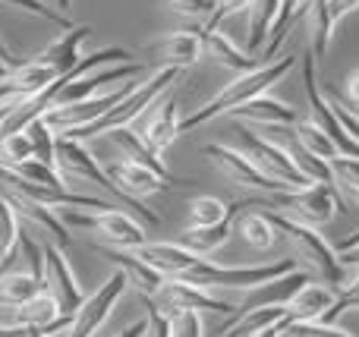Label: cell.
<instances>
[{"label":"cell","instance_id":"34","mask_svg":"<svg viewBox=\"0 0 359 337\" xmlns=\"http://www.w3.org/2000/svg\"><path fill=\"white\" fill-rule=\"evenodd\" d=\"M233 214V208L224 205L215 195H198L189 202V227H215L221 221H227Z\"/></svg>","mask_w":359,"mask_h":337},{"label":"cell","instance_id":"15","mask_svg":"<svg viewBox=\"0 0 359 337\" xmlns=\"http://www.w3.org/2000/svg\"><path fill=\"white\" fill-rule=\"evenodd\" d=\"M145 54L155 57L161 67H177V69H186L192 63L202 60L205 54V44L198 38V32H174V35L161 38V41L149 44Z\"/></svg>","mask_w":359,"mask_h":337},{"label":"cell","instance_id":"9","mask_svg":"<svg viewBox=\"0 0 359 337\" xmlns=\"http://www.w3.org/2000/svg\"><path fill=\"white\" fill-rule=\"evenodd\" d=\"M240 139H243V145H246L249 161H252L265 177L284 183V186H290V189H299L309 183L303 174H299V167L293 164V158L287 149H278V145L265 142V139H259L252 130H246V126L240 130Z\"/></svg>","mask_w":359,"mask_h":337},{"label":"cell","instance_id":"4","mask_svg":"<svg viewBox=\"0 0 359 337\" xmlns=\"http://www.w3.org/2000/svg\"><path fill=\"white\" fill-rule=\"evenodd\" d=\"M262 214L274 224V231H280L287 240H290L293 249H297V256L303 259V262L309 265V268L316 271L325 284H328V287L344 284L341 259H337V252L325 243L322 233H316V227L303 224V221H297V218H287V214H280V212H262Z\"/></svg>","mask_w":359,"mask_h":337},{"label":"cell","instance_id":"50","mask_svg":"<svg viewBox=\"0 0 359 337\" xmlns=\"http://www.w3.org/2000/svg\"><path fill=\"white\" fill-rule=\"evenodd\" d=\"M347 92H350V101H353V104H359V69L347 79Z\"/></svg>","mask_w":359,"mask_h":337},{"label":"cell","instance_id":"10","mask_svg":"<svg viewBox=\"0 0 359 337\" xmlns=\"http://www.w3.org/2000/svg\"><path fill=\"white\" fill-rule=\"evenodd\" d=\"M123 294H126V275L123 271H114V275L82 303L79 312L73 315V322H69V337H95L98 334V328L107 322L111 309L117 306V300Z\"/></svg>","mask_w":359,"mask_h":337},{"label":"cell","instance_id":"61","mask_svg":"<svg viewBox=\"0 0 359 337\" xmlns=\"http://www.w3.org/2000/svg\"><path fill=\"white\" fill-rule=\"evenodd\" d=\"M353 287H359V277H356V281H353Z\"/></svg>","mask_w":359,"mask_h":337},{"label":"cell","instance_id":"44","mask_svg":"<svg viewBox=\"0 0 359 337\" xmlns=\"http://www.w3.org/2000/svg\"><path fill=\"white\" fill-rule=\"evenodd\" d=\"M142 303H145V309H149L145 337H170V319H168V312H164L161 306H155L149 296H142Z\"/></svg>","mask_w":359,"mask_h":337},{"label":"cell","instance_id":"28","mask_svg":"<svg viewBox=\"0 0 359 337\" xmlns=\"http://www.w3.org/2000/svg\"><path fill=\"white\" fill-rule=\"evenodd\" d=\"M299 13H306V0H278V16H274L271 29H268V48H265V57H262L265 63H271V57L278 54L280 44L287 41L290 25L297 22Z\"/></svg>","mask_w":359,"mask_h":337},{"label":"cell","instance_id":"51","mask_svg":"<svg viewBox=\"0 0 359 337\" xmlns=\"http://www.w3.org/2000/svg\"><path fill=\"white\" fill-rule=\"evenodd\" d=\"M114 337H145V322H136V325H130L126 331H120Z\"/></svg>","mask_w":359,"mask_h":337},{"label":"cell","instance_id":"7","mask_svg":"<svg viewBox=\"0 0 359 337\" xmlns=\"http://www.w3.org/2000/svg\"><path fill=\"white\" fill-rule=\"evenodd\" d=\"M60 221L67 227H79V231H92L98 233L101 240L114 243L117 249H136V246L145 243V231L139 221H133L130 214L117 212V208H104V212H67L60 214Z\"/></svg>","mask_w":359,"mask_h":337},{"label":"cell","instance_id":"29","mask_svg":"<svg viewBox=\"0 0 359 337\" xmlns=\"http://www.w3.org/2000/svg\"><path fill=\"white\" fill-rule=\"evenodd\" d=\"M306 13H309V22H312V54L325 57L331 44V35H334V19H331V6L328 0H306Z\"/></svg>","mask_w":359,"mask_h":337},{"label":"cell","instance_id":"24","mask_svg":"<svg viewBox=\"0 0 359 337\" xmlns=\"http://www.w3.org/2000/svg\"><path fill=\"white\" fill-rule=\"evenodd\" d=\"M198 38H202L205 50H211V54H215L227 69H236V73H252V69H259L255 54L240 50L227 35H221L217 29H198Z\"/></svg>","mask_w":359,"mask_h":337},{"label":"cell","instance_id":"59","mask_svg":"<svg viewBox=\"0 0 359 337\" xmlns=\"http://www.w3.org/2000/svg\"><path fill=\"white\" fill-rule=\"evenodd\" d=\"M10 259H13V256H6V259H4V262H0V277H4V275H6V265H10Z\"/></svg>","mask_w":359,"mask_h":337},{"label":"cell","instance_id":"31","mask_svg":"<svg viewBox=\"0 0 359 337\" xmlns=\"http://www.w3.org/2000/svg\"><path fill=\"white\" fill-rule=\"evenodd\" d=\"M38 290H44V284L35 281L29 271H25V275H10V271H6V275L0 277V306L16 309L19 303H25L29 296H35Z\"/></svg>","mask_w":359,"mask_h":337},{"label":"cell","instance_id":"49","mask_svg":"<svg viewBox=\"0 0 359 337\" xmlns=\"http://www.w3.org/2000/svg\"><path fill=\"white\" fill-rule=\"evenodd\" d=\"M337 259H341L344 268H347V265H359V243H356V246H350V249H344Z\"/></svg>","mask_w":359,"mask_h":337},{"label":"cell","instance_id":"47","mask_svg":"<svg viewBox=\"0 0 359 337\" xmlns=\"http://www.w3.org/2000/svg\"><path fill=\"white\" fill-rule=\"evenodd\" d=\"M246 6H249V0H217V6H215V13L208 16L205 29H217V25H221L227 16H233V13L246 10Z\"/></svg>","mask_w":359,"mask_h":337},{"label":"cell","instance_id":"32","mask_svg":"<svg viewBox=\"0 0 359 337\" xmlns=\"http://www.w3.org/2000/svg\"><path fill=\"white\" fill-rule=\"evenodd\" d=\"M290 158H293V164L299 167V174L306 177L309 183H334V170H331V161H325V158H318V155H312V151H306L303 145L293 139L290 142Z\"/></svg>","mask_w":359,"mask_h":337},{"label":"cell","instance_id":"30","mask_svg":"<svg viewBox=\"0 0 359 337\" xmlns=\"http://www.w3.org/2000/svg\"><path fill=\"white\" fill-rule=\"evenodd\" d=\"M249 54L265 44V35L278 16V0H249Z\"/></svg>","mask_w":359,"mask_h":337},{"label":"cell","instance_id":"18","mask_svg":"<svg viewBox=\"0 0 359 337\" xmlns=\"http://www.w3.org/2000/svg\"><path fill=\"white\" fill-rule=\"evenodd\" d=\"M107 174L117 180V186L123 189V193L136 195V199H142V195H155V193H161V189L174 186V183H168L164 177H158L155 170L139 167V164H133V161H114L111 167H107Z\"/></svg>","mask_w":359,"mask_h":337},{"label":"cell","instance_id":"48","mask_svg":"<svg viewBox=\"0 0 359 337\" xmlns=\"http://www.w3.org/2000/svg\"><path fill=\"white\" fill-rule=\"evenodd\" d=\"M328 6H331V19H334V25H337L344 16H347V13L356 10L359 0H328Z\"/></svg>","mask_w":359,"mask_h":337},{"label":"cell","instance_id":"62","mask_svg":"<svg viewBox=\"0 0 359 337\" xmlns=\"http://www.w3.org/2000/svg\"><path fill=\"white\" fill-rule=\"evenodd\" d=\"M249 337H252V334H249Z\"/></svg>","mask_w":359,"mask_h":337},{"label":"cell","instance_id":"35","mask_svg":"<svg viewBox=\"0 0 359 337\" xmlns=\"http://www.w3.org/2000/svg\"><path fill=\"white\" fill-rule=\"evenodd\" d=\"M25 136L32 139V151H35L38 161L48 164V167H57V155H54V132H50L48 120H44V117L32 120V123L25 126Z\"/></svg>","mask_w":359,"mask_h":337},{"label":"cell","instance_id":"55","mask_svg":"<svg viewBox=\"0 0 359 337\" xmlns=\"http://www.w3.org/2000/svg\"><path fill=\"white\" fill-rule=\"evenodd\" d=\"M13 101H16V98H10V101H4V104H0V130H4V120H6V114H10Z\"/></svg>","mask_w":359,"mask_h":337},{"label":"cell","instance_id":"46","mask_svg":"<svg viewBox=\"0 0 359 337\" xmlns=\"http://www.w3.org/2000/svg\"><path fill=\"white\" fill-rule=\"evenodd\" d=\"M168 4L180 16H211L217 0H168Z\"/></svg>","mask_w":359,"mask_h":337},{"label":"cell","instance_id":"54","mask_svg":"<svg viewBox=\"0 0 359 337\" xmlns=\"http://www.w3.org/2000/svg\"><path fill=\"white\" fill-rule=\"evenodd\" d=\"M252 337H284V334H280L278 325H271V328H265V331H255Z\"/></svg>","mask_w":359,"mask_h":337},{"label":"cell","instance_id":"25","mask_svg":"<svg viewBox=\"0 0 359 337\" xmlns=\"http://www.w3.org/2000/svg\"><path fill=\"white\" fill-rule=\"evenodd\" d=\"M230 208H233V214H230L227 221H221V224H215V227H186V233L180 237V246H186V249L196 252V256H208V252L221 249V246L230 240V233H233V218L240 214L236 202Z\"/></svg>","mask_w":359,"mask_h":337},{"label":"cell","instance_id":"19","mask_svg":"<svg viewBox=\"0 0 359 337\" xmlns=\"http://www.w3.org/2000/svg\"><path fill=\"white\" fill-rule=\"evenodd\" d=\"M111 139H114V145H117V149L123 151L126 161L139 164V167L155 170V174H158V177H164L168 183H177V177L170 174L168 167H164V161L158 158V151L151 149V145L145 142V139L139 136V132H130L126 126H117V130H111Z\"/></svg>","mask_w":359,"mask_h":337},{"label":"cell","instance_id":"20","mask_svg":"<svg viewBox=\"0 0 359 337\" xmlns=\"http://www.w3.org/2000/svg\"><path fill=\"white\" fill-rule=\"evenodd\" d=\"M334 303V294L325 284H303L287 303V319L284 322H318Z\"/></svg>","mask_w":359,"mask_h":337},{"label":"cell","instance_id":"45","mask_svg":"<svg viewBox=\"0 0 359 337\" xmlns=\"http://www.w3.org/2000/svg\"><path fill=\"white\" fill-rule=\"evenodd\" d=\"M331 170H334V180H341L347 189H359V158L337 155L331 161Z\"/></svg>","mask_w":359,"mask_h":337},{"label":"cell","instance_id":"36","mask_svg":"<svg viewBox=\"0 0 359 337\" xmlns=\"http://www.w3.org/2000/svg\"><path fill=\"white\" fill-rule=\"evenodd\" d=\"M240 233L252 249H271V243H274V224L262 212L246 214L243 224H240Z\"/></svg>","mask_w":359,"mask_h":337},{"label":"cell","instance_id":"39","mask_svg":"<svg viewBox=\"0 0 359 337\" xmlns=\"http://www.w3.org/2000/svg\"><path fill=\"white\" fill-rule=\"evenodd\" d=\"M278 328L287 337H353L344 328H334L331 322H280Z\"/></svg>","mask_w":359,"mask_h":337},{"label":"cell","instance_id":"41","mask_svg":"<svg viewBox=\"0 0 359 337\" xmlns=\"http://www.w3.org/2000/svg\"><path fill=\"white\" fill-rule=\"evenodd\" d=\"M170 337H202V319L196 309H168Z\"/></svg>","mask_w":359,"mask_h":337},{"label":"cell","instance_id":"21","mask_svg":"<svg viewBox=\"0 0 359 337\" xmlns=\"http://www.w3.org/2000/svg\"><path fill=\"white\" fill-rule=\"evenodd\" d=\"M230 117L233 120H252V123H265V126H290V123H297V111L287 107L284 101H278V98H268V95H255V98H249L246 104L233 107Z\"/></svg>","mask_w":359,"mask_h":337},{"label":"cell","instance_id":"5","mask_svg":"<svg viewBox=\"0 0 359 337\" xmlns=\"http://www.w3.org/2000/svg\"><path fill=\"white\" fill-rule=\"evenodd\" d=\"M297 268V259H280L274 265H255V268H224V265H211L205 259H198L189 271L183 275V281L196 284L202 290H215V287H224V290H252L259 284L271 281L278 275H287V271Z\"/></svg>","mask_w":359,"mask_h":337},{"label":"cell","instance_id":"17","mask_svg":"<svg viewBox=\"0 0 359 337\" xmlns=\"http://www.w3.org/2000/svg\"><path fill=\"white\" fill-rule=\"evenodd\" d=\"M133 252H136L142 262H149L155 271H161L164 277H183L186 271L202 259V256L189 252L186 246H180V243H142V246H136Z\"/></svg>","mask_w":359,"mask_h":337},{"label":"cell","instance_id":"42","mask_svg":"<svg viewBox=\"0 0 359 337\" xmlns=\"http://www.w3.org/2000/svg\"><path fill=\"white\" fill-rule=\"evenodd\" d=\"M19 237V227H16V212H13L10 199H0V262L13 252V243Z\"/></svg>","mask_w":359,"mask_h":337},{"label":"cell","instance_id":"33","mask_svg":"<svg viewBox=\"0 0 359 337\" xmlns=\"http://www.w3.org/2000/svg\"><path fill=\"white\" fill-rule=\"evenodd\" d=\"M293 139H297L299 145H303L306 151H312V155L325 158V161H334L341 151H337V145L331 142V136L322 130L318 123H297V130H293Z\"/></svg>","mask_w":359,"mask_h":337},{"label":"cell","instance_id":"6","mask_svg":"<svg viewBox=\"0 0 359 337\" xmlns=\"http://www.w3.org/2000/svg\"><path fill=\"white\" fill-rule=\"evenodd\" d=\"M44 287H48V294L54 296V303H57V319L50 322L48 328H41V331L54 334V331H60V328H67L69 322H73V315L79 312V306L86 303V294H82L79 284H76L73 268L67 265V259H63V252L57 249V246L44 249Z\"/></svg>","mask_w":359,"mask_h":337},{"label":"cell","instance_id":"14","mask_svg":"<svg viewBox=\"0 0 359 337\" xmlns=\"http://www.w3.org/2000/svg\"><path fill=\"white\" fill-rule=\"evenodd\" d=\"M303 284H309V275H306V271H297V268L287 271V275L271 277V281L246 290V300L236 306L233 315H246V312H252V309H265V306H287Z\"/></svg>","mask_w":359,"mask_h":337},{"label":"cell","instance_id":"23","mask_svg":"<svg viewBox=\"0 0 359 337\" xmlns=\"http://www.w3.org/2000/svg\"><path fill=\"white\" fill-rule=\"evenodd\" d=\"M177 132H180V114H177V98L174 95H168V98L158 104V111H155V117L145 123V130H142V139L151 145L155 151H164L168 145H174V139H177Z\"/></svg>","mask_w":359,"mask_h":337},{"label":"cell","instance_id":"2","mask_svg":"<svg viewBox=\"0 0 359 337\" xmlns=\"http://www.w3.org/2000/svg\"><path fill=\"white\" fill-rule=\"evenodd\" d=\"M54 155H57V170H63V174H73V177H82V180L101 186L104 193H111L114 199L120 202V205H126L130 212H136L139 218L145 221V224H151V227L161 224V218H158V214L151 212L149 205H142V199H136V195L123 193V189L117 186V180H114V177L107 174V170L101 167L98 161H95V155L79 142V139H69V136L54 139Z\"/></svg>","mask_w":359,"mask_h":337},{"label":"cell","instance_id":"27","mask_svg":"<svg viewBox=\"0 0 359 337\" xmlns=\"http://www.w3.org/2000/svg\"><path fill=\"white\" fill-rule=\"evenodd\" d=\"M57 319V303L54 296L48 294V287L38 290L35 296H29L25 303H19L16 309H13V325H35V328H48L50 322Z\"/></svg>","mask_w":359,"mask_h":337},{"label":"cell","instance_id":"53","mask_svg":"<svg viewBox=\"0 0 359 337\" xmlns=\"http://www.w3.org/2000/svg\"><path fill=\"white\" fill-rule=\"evenodd\" d=\"M0 60H4V63H10V67H13V69H16V67H19V63H16V60H13L10 48H6V44H4V41H0Z\"/></svg>","mask_w":359,"mask_h":337},{"label":"cell","instance_id":"56","mask_svg":"<svg viewBox=\"0 0 359 337\" xmlns=\"http://www.w3.org/2000/svg\"><path fill=\"white\" fill-rule=\"evenodd\" d=\"M10 76H13V67H10V63L0 60V79H10Z\"/></svg>","mask_w":359,"mask_h":337},{"label":"cell","instance_id":"11","mask_svg":"<svg viewBox=\"0 0 359 337\" xmlns=\"http://www.w3.org/2000/svg\"><path fill=\"white\" fill-rule=\"evenodd\" d=\"M155 306L168 309H196V312H221V315H233L236 306H230L227 300H217L208 290L196 287V284L183 281V277H164L161 290L155 296H149Z\"/></svg>","mask_w":359,"mask_h":337},{"label":"cell","instance_id":"57","mask_svg":"<svg viewBox=\"0 0 359 337\" xmlns=\"http://www.w3.org/2000/svg\"><path fill=\"white\" fill-rule=\"evenodd\" d=\"M25 337H48V334H44V331H41V328L29 325V328H25Z\"/></svg>","mask_w":359,"mask_h":337},{"label":"cell","instance_id":"1","mask_svg":"<svg viewBox=\"0 0 359 337\" xmlns=\"http://www.w3.org/2000/svg\"><path fill=\"white\" fill-rule=\"evenodd\" d=\"M293 67H297V57L287 54V57H280V60L262 63V67L252 69V73H240L221 95H217V98H211L208 104L198 107L196 114H189L186 120H180V132L183 130H198V126L208 123V120H215V117H221V114H230L233 107L246 104V101L255 98V95H265L268 88H271L274 82L284 79Z\"/></svg>","mask_w":359,"mask_h":337},{"label":"cell","instance_id":"37","mask_svg":"<svg viewBox=\"0 0 359 337\" xmlns=\"http://www.w3.org/2000/svg\"><path fill=\"white\" fill-rule=\"evenodd\" d=\"M29 158H35V151H32V139L25 136V130L0 139V164L4 167H16L19 161H29Z\"/></svg>","mask_w":359,"mask_h":337},{"label":"cell","instance_id":"16","mask_svg":"<svg viewBox=\"0 0 359 337\" xmlns=\"http://www.w3.org/2000/svg\"><path fill=\"white\" fill-rule=\"evenodd\" d=\"M98 256H104L111 265H117L126 275V284H133V287L139 290V296H155L158 290H161L164 275L151 268L149 262H142L136 252H123V249H117V246H98Z\"/></svg>","mask_w":359,"mask_h":337},{"label":"cell","instance_id":"52","mask_svg":"<svg viewBox=\"0 0 359 337\" xmlns=\"http://www.w3.org/2000/svg\"><path fill=\"white\" fill-rule=\"evenodd\" d=\"M0 337H25L22 325H0Z\"/></svg>","mask_w":359,"mask_h":337},{"label":"cell","instance_id":"3","mask_svg":"<svg viewBox=\"0 0 359 337\" xmlns=\"http://www.w3.org/2000/svg\"><path fill=\"white\" fill-rule=\"evenodd\" d=\"M180 73H183V69H177V67H161L149 82H142V85H136L130 95H123V98H120L107 114H101L98 120H92V123H86V126L67 130L63 136H69V139H88V136H101V132H111V130H117V126H126L130 120L142 117L145 107L155 104V101L161 98L164 88L174 85V82L180 79Z\"/></svg>","mask_w":359,"mask_h":337},{"label":"cell","instance_id":"13","mask_svg":"<svg viewBox=\"0 0 359 337\" xmlns=\"http://www.w3.org/2000/svg\"><path fill=\"white\" fill-rule=\"evenodd\" d=\"M133 88H136V85L126 79L120 88L101 95V98H82V101H73V104L50 107V111L44 114V120H48V126H57V130H63V132L76 130V126H86V123H92V120H98L101 114H107L120 98H123V95H130Z\"/></svg>","mask_w":359,"mask_h":337},{"label":"cell","instance_id":"26","mask_svg":"<svg viewBox=\"0 0 359 337\" xmlns=\"http://www.w3.org/2000/svg\"><path fill=\"white\" fill-rule=\"evenodd\" d=\"M10 205H13V208H22V212L29 214V218L35 221V224L41 227L44 233H50V237L57 240V246H63V249L69 246V240H73V237H69L67 224H63V221L54 214V208L41 205V202H32V199H25V195H16V193H13Z\"/></svg>","mask_w":359,"mask_h":337},{"label":"cell","instance_id":"12","mask_svg":"<svg viewBox=\"0 0 359 337\" xmlns=\"http://www.w3.org/2000/svg\"><path fill=\"white\" fill-rule=\"evenodd\" d=\"M202 155L211 158L230 180L240 183V186H246V189H262V193H280V189H290V186H284V183L265 177L252 161H249L246 151H236V149H230V145H205Z\"/></svg>","mask_w":359,"mask_h":337},{"label":"cell","instance_id":"40","mask_svg":"<svg viewBox=\"0 0 359 337\" xmlns=\"http://www.w3.org/2000/svg\"><path fill=\"white\" fill-rule=\"evenodd\" d=\"M4 6H13V10H22V13H29V16H41V19H48V22H54V25H60V29H69V16L67 13H60V10H54V6H48L44 0H0Z\"/></svg>","mask_w":359,"mask_h":337},{"label":"cell","instance_id":"38","mask_svg":"<svg viewBox=\"0 0 359 337\" xmlns=\"http://www.w3.org/2000/svg\"><path fill=\"white\" fill-rule=\"evenodd\" d=\"M10 170H13V174H19L22 180L38 183V186H67V183H63V177L57 174V167H48V164H41L38 158L19 161L16 167H10Z\"/></svg>","mask_w":359,"mask_h":337},{"label":"cell","instance_id":"60","mask_svg":"<svg viewBox=\"0 0 359 337\" xmlns=\"http://www.w3.org/2000/svg\"><path fill=\"white\" fill-rule=\"evenodd\" d=\"M350 193H353V195H356V202H359V189H350Z\"/></svg>","mask_w":359,"mask_h":337},{"label":"cell","instance_id":"43","mask_svg":"<svg viewBox=\"0 0 359 337\" xmlns=\"http://www.w3.org/2000/svg\"><path fill=\"white\" fill-rule=\"evenodd\" d=\"M16 246H19V252L25 256L29 275L35 277V281H41V284H44V249L29 237V233H19V237H16Z\"/></svg>","mask_w":359,"mask_h":337},{"label":"cell","instance_id":"22","mask_svg":"<svg viewBox=\"0 0 359 337\" xmlns=\"http://www.w3.org/2000/svg\"><path fill=\"white\" fill-rule=\"evenodd\" d=\"M88 35H92V25H69V29L63 32L57 41H50L48 48L41 50V57H38V60L48 63V67H54L57 73H67V69H73L76 63L82 60V57H79V44L86 41Z\"/></svg>","mask_w":359,"mask_h":337},{"label":"cell","instance_id":"58","mask_svg":"<svg viewBox=\"0 0 359 337\" xmlns=\"http://www.w3.org/2000/svg\"><path fill=\"white\" fill-rule=\"evenodd\" d=\"M344 104H347V101H344ZM347 111H350V114H353V117L359 120V104H347Z\"/></svg>","mask_w":359,"mask_h":337},{"label":"cell","instance_id":"8","mask_svg":"<svg viewBox=\"0 0 359 337\" xmlns=\"http://www.w3.org/2000/svg\"><path fill=\"white\" fill-rule=\"evenodd\" d=\"M271 199L274 205L293 212L297 221L309 227L328 224L341 208V195H337L334 183H306L299 189H280V193H271Z\"/></svg>","mask_w":359,"mask_h":337}]
</instances>
